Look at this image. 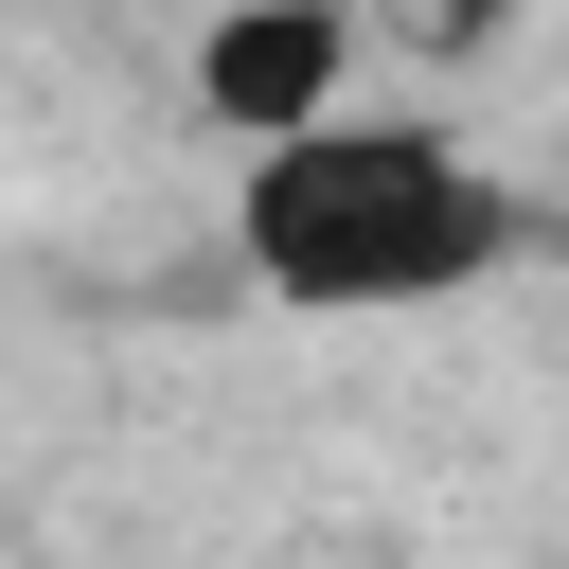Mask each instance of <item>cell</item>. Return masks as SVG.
Returning a JSON list of instances; mask_svg holds the SVG:
<instances>
[{"label":"cell","mask_w":569,"mask_h":569,"mask_svg":"<svg viewBox=\"0 0 569 569\" xmlns=\"http://www.w3.org/2000/svg\"><path fill=\"white\" fill-rule=\"evenodd\" d=\"M231 249H249V284L302 302V320H409V302H480V284L533 249V196H516L480 142L409 124V107H320V124H284V142H249Z\"/></svg>","instance_id":"cell-1"},{"label":"cell","mask_w":569,"mask_h":569,"mask_svg":"<svg viewBox=\"0 0 569 569\" xmlns=\"http://www.w3.org/2000/svg\"><path fill=\"white\" fill-rule=\"evenodd\" d=\"M338 0H231L213 18V53H196V107L231 124V142H284V124H320L338 107Z\"/></svg>","instance_id":"cell-2"}]
</instances>
